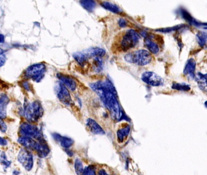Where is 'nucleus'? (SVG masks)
Instances as JSON below:
<instances>
[{
	"label": "nucleus",
	"instance_id": "f257e3e1",
	"mask_svg": "<svg viewBox=\"0 0 207 175\" xmlns=\"http://www.w3.org/2000/svg\"><path fill=\"white\" fill-rule=\"evenodd\" d=\"M153 59L152 54L147 50L140 49L125 56V60L130 63L139 66H145L151 63Z\"/></svg>",
	"mask_w": 207,
	"mask_h": 175
},
{
	"label": "nucleus",
	"instance_id": "f03ea898",
	"mask_svg": "<svg viewBox=\"0 0 207 175\" xmlns=\"http://www.w3.org/2000/svg\"><path fill=\"white\" fill-rule=\"evenodd\" d=\"M43 109L39 101H34L31 103L25 102L24 105V114L28 122H37L43 116Z\"/></svg>",
	"mask_w": 207,
	"mask_h": 175
},
{
	"label": "nucleus",
	"instance_id": "7ed1b4c3",
	"mask_svg": "<svg viewBox=\"0 0 207 175\" xmlns=\"http://www.w3.org/2000/svg\"><path fill=\"white\" fill-rule=\"evenodd\" d=\"M46 68L44 63H40L30 65L24 71L26 78L39 83L44 78Z\"/></svg>",
	"mask_w": 207,
	"mask_h": 175
},
{
	"label": "nucleus",
	"instance_id": "20e7f679",
	"mask_svg": "<svg viewBox=\"0 0 207 175\" xmlns=\"http://www.w3.org/2000/svg\"><path fill=\"white\" fill-rule=\"evenodd\" d=\"M139 35L133 29L128 30L123 35L121 41V49L123 51H127L134 48L139 42Z\"/></svg>",
	"mask_w": 207,
	"mask_h": 175
},
{
	"label": "nucleus",
	"instance_id": "39448f33",
	"mask_svg": "<svg viewBox=\"0 0 207 175\" xmlns=\"http://www.w3.org/2000/svg\"><path fill=\"white\" fill-rule=\"evenodd\" d=\"M19 133L21 136H26L37 140L43 138L40 130L35 125L29 123H23L19 127Z\"/></svg>",
	"mask_w": 207,
	"mask_h": 175
},
{
	"label": "nucleus",
	"instance_id": "423d86ee",
	"mask_svg": "<svg viewBox=\"0 0 207 175\" xmlns=\"http://www.w3.org/2000/svg\"><path fill=\"white\" fill-rule=\"evenodd\" d=\"M55 92L59 100L64 105L70 106L72 103V100L68 91V88L61 82L56 84L55 86Z\"/></svg>",
	"mask_w": 207,
	"mask_h": 175
},
{
	"label": "nucleus",
	"instance_id": "0eeeda50",
	"mask_svg": "<svg viewBox=\"0 0 207 175\" xmlns=\"http://www.w3.org/2000/svg\"><path fill=\"white\" fill-rule=\"evenodd\" d=\"M18 160L27 171H30L32 169L33 165V156L27 148L21 149L18 156Z\"/></svg>",
	"mask_w": 207,
	"mask_h": 175
},
{
	"label": "nucleus",
	"instance_id": "6e6552de",
	"mask_svg": "<svg viewBox=\"0 0 207 175\" xmlns=\"http://www.w3.org/2000/svg\"><path fill=\"white\" fill-rule=\"evenodd\" d=\"M141 79L145 84L152 87H160L163 85L164 80L159 75L153 72H145L142 74Z\"/></svg>",
	"mask_w": 207,
	"mask_h": 175
},
{
	"label": "nucleus",
	"instance_id": "1a4fd4ad",
	"mask_svg": "<svg viewBox=\"0 0 207 175\" xmlns=\"http://www.w3.org/2000/svg\"><path fill=\"white\" fill-rule=\"evenodd\" d=\"M35 151L40 158L46 157L50 153L49 147L43 138L38 140Z\"/></svg>",
	"mask_w": 207,
	"mask_h": 175
},
{
	"label": "nucleus",
	"instance_id": "9d476101",
	"mask_svg": "<svg viewBox=\"0 0 207 175\" xmlns=\"http://www.w3.org/2000/svg\"><path fill=\"white\" fill-rule=\"evenodd\" d=\"M57 78L66 87L72 91H74L77 88V83L75 80L71 77L68 75H65L61 73H57Z\"/></svg>",
	"mask_w": 207,
	"mask_h": 175
},
{
	"label": "nucleus",
	"instance_id": "9b49d317",
	"mask_svg": "<svg viewBox=\"0 0 207 175\" xmlns=\"http://www.w3.org/2000/svg\"><path fill=\"white\" fill-rule=\"evenodd\" d=\"M86 126L88 130L94 134L103 135L105 134L103 129L100 127V125L94 119H88L86 122Z\"/></svg>",
	"mask_w": 207,
	"mask_h": 175
},
{
	"label": "nucleus",
	"instance_id": "f8f14e48",
	"mask_svg": "<svg viewBox=\"0 0 207 175\" xmlns=\"http://www.w3.org/2000/svg\"><path fill=\"white\" fill-rule=\"evenodd\" d=\"M18 142L24 148H27L29 150L33 151H35L37 144V142L35 141L33 138L26 136L19 137L18 139Z\"/></svg>",
	"mask_w": 207,
	"mask_h": 175
},
{
	"label": "nucleus",
	"instance_id": "ddd939ff",
	"mask_svg": "<svg viewBox=\"0 0 207 175\" xmlns=\"http://www.w3.org/2000/svg\"><path fill=\"white\" fill-rule=\"evenodd\" d=\"M54 139L58 142H59L61 146L65 148H70L74 144V141L66 136H62L59 134L54 133L53 134Z\"/></svg>",
	"mask_w": 207,
	"mask_h": 175
},
{
	"label": "nucleus",
	"instance_id": "4468645a",
	"mask_svg": "<svg viewBox=\"0 0 207 175\" xmlns=\"http://www.w3.org/2000/svg\"><path fill=\"white\" fill-rule=\"evenodd\" d=\"M196 63L193 59H190L185 66L184 70V74L185 76H188L192 77L193 78L195 77V70H196Z\"/></svg>",
	"mask_w": 207,
	"mask_h": 175
},
{
	"label": "nucleus",
	"instance_id": "2eb2a0df",
	"mask_svg": "<svg viewBox=\"0 0 207 175\" xmlns=\"http://www.w3.org/2000/svg\"><path fill=\"white\" fill-rule=\"evenodd\" d=\"M131 131V127L129 125H126L125 127L118 129L117 131V141L119 143L123 142L128 137Z\"/></svg>",
	"mask_w": 207,
	"mask_h": 175
},
{
	"label": "nucleus",
	"instance_id": "dca6fc26",
	"mask_svg": "<svg viewBox=\"0 0 207 175\" xmlns=\"http://www.w3.org/2000/svg\"><path fill=\"white\" fill-rule=\"evenodd\" d=\"M145 45L146 48L152 54H157L159 52L160 48L158 44L154 41H153L150 37L145 38Z\"/></svg>",
	"mask_w": 207,
	"mask_h": 175
},
{
	"label": "nucleus",
	"instance_id": "f3484780",
	"mask_svg": "<svg viewBox=\"0 0 207 175\" xmlns=\"http://www.w3.org/2000/svg\"><path fill=\"white\" fill-rule=\"evenodd\" d=\"M88 58L90 57H102L106 54L105 50L102 48H94L88 49L84 52Z\"/></svg>",
	"mask_w": 207,
	"mask_h": 175
},
{
	"label": "nucleus",
	"instance_id": "a211bd4d",
	"mask_svg": "<svg viewBox=\"0 0 207 175\" xmlns=\"http://www.w3.org/2000/svg\"><path fill=\"white\" fill-rule=\"evenodd\" d=\"M9 102V97L5 94H2L0 99V116L2 119H4L6 116V108Z\"/></svg>",
	"mask_w": 207,
	"mask_h": 175
},
{
	"label": "nucleus",
	"instance_id": "6ab92c4d",
	"mask_svg": "<svg viewBox=\"0 0 207 175\" xmlns=\"http://www.w3.org/2000/svg\"><path fill=\"white\" fill-rule=\"evenodd\" d=\"M196 78L199 88L202 90L207 92V74H202L199 73L196 75Z\"/></svg>",
	"mask_w": 207,
	"mask_h": 175
},
{
	"label": "nucleus",
	"instance_id": "aec40b11",
	"mask_svg": "<svg viewBox=\"0 0 207 175\" xmlns=\"http://www.w3.org/2000/svg\"><path fill=\"white\" fill-rule=\"evenodd\" d=\"M72 56L74 58V59L77 62V63L82 66H84L86 64L88 57L84 52L74 53Z\"/></svg>",
	"mask_w": 207,
	"mask_h": 175
},
{
	"label": "nucleus",
	"instance_id": "412c9836",
	"mask_svg": "<svg viewBox=\"0 0 207 175\" xmlns=\"http://www.w3.org/2000/svg\"><path fill=\"white\" fill-rule=\"evenodd\" d=\"M80 2L81 5L88 12H93L96 6L94 0H80Z\"/></svg>",
	"mask_w": 207,
	"mask_h": 175
},
{
	"label": "nucleus",
	"instance_id": "4be33fe9",
	"mask_svg": "<svg viewBox=\"0 0 207 175\" xmlns=\"http://www.w3.org/2000/svg\"><path fill=\"white\" fill-rule=\"evenodd\" d=\"M102 6H103L105 9L115 13H120L121 12V10L120 9L118 6H117L116 4H114L109 2L107 1L103 2L102 3Z\"/></svg>",
	"mask_w": 207,
	"mask_h": 175
},
{
	"label": "nucleus",
	"instance_id": "5701e85b",
	"mask_svg": "<svg viewBox=\"0 0 207 175\" xmlns=\"http://www.w3.org/2000/svg\"><path fill=\"white\" fill-rule=\"evenodd\" d=\"M181 15H182V16L189 23H190L191 24H193V25H197L198 26L199 24H200L199 23H198V21L194 19L193 18V16L185 9H182L181 10Z\"/></svg>",
	"mask_w": 207,
	"mask_h": 175
},
{
	"label": "nucleus",
	"instance_id": "b1692460",
	"mask_svg": "<svg viewBox=\"0 0 207 175\" xmlns=\"http://www.w3.org/2000/svg\"><path fill=\"white\" fill-rule=\"evenodd\" d=\"M74 168H75V171L76 174L77 175H82L83 173L84 169H83V165L82 162L81 161L80 159L77 158L75 161V164H74Z\"/></svg>",
	"mask_w": 207,
	"mask_h": 175
},
{
	"label": "nucleus",
	"instance_id": "393cba45",
	"mask_svg": "<svg viewBox=\"0 0 207 175\" xmlns=\"http://www.w3.org/2000/svg\"><path fill=\"white\" fill-rule=\"evenodd\" d=\"M94 70L96 72H100L103 68V61L100 59V57H96L94 60Z\"/></svg>",
	"mask_w": 207,
	"mask_h": 175
},
{
	"label": "nucleus",
	"instance_id": "a878e982",
	"mask_svg": "<svg viewBox=\"0 0 207 175\" xmlns=\"http://www.w3.org/2000/svg\"><path fill=\"white\" fill-rule=\"evenodd\" d=\"M83 175H94L96 174V167L93 165H90L86 167L83 171Z\"/></svg>",
	"mask_w": 207,
	"mask_h": 175
},
{
	"label": "nucleus",
	"instance_id": "bb28decb",
	"mask_svg": "<svg viewBox=\"0 0 207 175\" xmlns=\"http://www.w3.org/2000/svg\"><path fill=\"white\" fill-rule=\"evenodd\" d=\"M172 88L173 89H178V90H182V91H188L190 89L189 86L185 84H174Z\"/></svg>",
	"mask_w": 207,
	"mask_h": 175
},
{
	"label": "nucleus",
	"instance_id": "cd10ccee",
	"mask_svg": "<svg viewBox=\"0 0 207 175\" xmlns=\"http://www.w3.org/2000/svg\"><path fill=\"white\" fill-rule=\"evenodd\" d=\"M1 164L4 166H5L6 167H9L10 166V162H9V161L7 160L6 159V156L5 155L4 153H1Z\"/></svg>",
	"mask_w": 207,
	"mask_h": 175
},
{
	"label": "nucleus",
	"instance_id": "c85d7f7f",
	"mask_svg": "<svg viewBox=\"0 0 207 175\" xmlns=\"http://www.w3.org/2000/svg\"><path fill=\"white\" fill-rule=\"evenodd\" d=\"M181 27V26H175L173 27H168V28H166V29H159L157 30V31L159 32H168L170 31H173L174 30H176L179 28H180Z\"/></svg>",
	"mask_w": 207,
	"mask_h": 175
},
{
	"label": "nucleus",
	"instance_id": "c756f323",
	"mask_svg": "<svg viewBox=\"0 0 207 175\" xmlns=\"http://www.w3.org/2000/svg\"><path fill=\"white\" fill-rule=\"evenodd\" d=\"M6 130H7V125L5 123V122H4L2 119H1V131L2 133H5Z\"/></svg>",
	"mask_w": 207,
	"mask_h": 175
},
{
	"label": "nucleus",
	"instance_id": "7c9ffc66",
	"mask_svg": "<svg viewBox=\"0 0 207 175\" xmlns=\"http://www.w3.org/2000/svg\"><path fill=\"white\" fill-rule=\"evenodd\" d=\"M5 55L3 54L2 53V51H1V57H0V61H1V66H2L5 63Z\"/></svg>",
	"mask_w": 207,
	"mask_h": 175
},
{
	"label": "nucleus",
	"instance_id": "2f4dec72",
	"mask_svg": "<svg viewBox=\"0 0 207 175\" xmlns=\"http://www.w3.org/2000/svg\"><path fill=\"white\" fill-rule=\"evenodd\" d=\"M126 21L124 19H120L119 21H118V24L120 27H125L126 26Z\"/></svg>",
	"mask_w": 207,
	"mask_h": 175
},
{
	"label": "nucleus",
	"instance_id": "473e14b6",
	"mask_svg": "<svg viewBox=\"0 0 207 175\" xmlns=\"http://www.w3.org/2000/svg\"><path fill=\"white\" fill-rule=\"evenodd\" d=\"M23 87H24V89H26L27 91H30V84L27 82H24L23 83Z\"/></svg>",
	"mask_w": 207,
	"mask_h": 175
},
{
	"label": "nucleus",
	"instance_id": "72a5a7b5",
	"mask_svg": "<svg viewBox=\"0 0 207 175\" xmlns=\"http://www.w3.org/2000/svg\"><path fill=\"white\" fill-rule=\"evenodd\" d=\"M0 144H1V146H4V145H6L7 144V141L5 139L1 138Z\"/></svg>",
	"mask_w": 207,
	"mask_h": 175
},
{
	"label": "nucleus",
	"instance_id": "f704fd0d",
	"mask_svg": "<svg viewBox=\"0 0 207 175\" xmlns=\"http://www.w3.org/2000/svg\"><path fill=\"white\" fill-rule=\"evenodd\" d=\"M65 151H66V153L68 154V156H73L74 153H73V152L71 150H69L68 148H65Z\"/></svg>",
	"mask_w": 207,
	"mask_h": 175
},
{
	"label": "nucleus",
	"instance_id": "c9c22d12",
	"mask_svg": "<svg viewBox=\"0 0 207 175\" xmlns=\"http://www.w3.org/2000/svg\"><path fill=\"white\" fill-rule=\"evenodd\" d=\"M99 175H107V173L106 172H105V171L104 170H100L99 172Z\"/></svg>",
	"mask_w": 207,
	"mask_h": 175
},
{
	"label": "nucleus",
	"instance_id": "e433bc0d",
	"mask_svg": "<svg viewBox=\"0 0 207 175\" xmlns=\"http://www.w3.org/2000/svg\"><path fill=\"white\" fill-rule=\"evenodd\" d=\"M4 41V36L2 34H1V43H2Z\"/></svg>",
	"mask_w": 207,
	"mask_h": 175
},
{
	"label": "nucleus",
	"instance_id": "4c0bfd02",
	"mask_svg": "<svg viewBox=\"0 0 207 175\" xmlns=\"http://www.w3.org/2000/svg\"><path fill=\"white\" fill-rule=\"evenodd\" d=\"M205 106H206V107L207 108V101L205 103Z\"/></svg>",
	"mask_w": 207,
	"mask_h": 175
}]
</instances>
